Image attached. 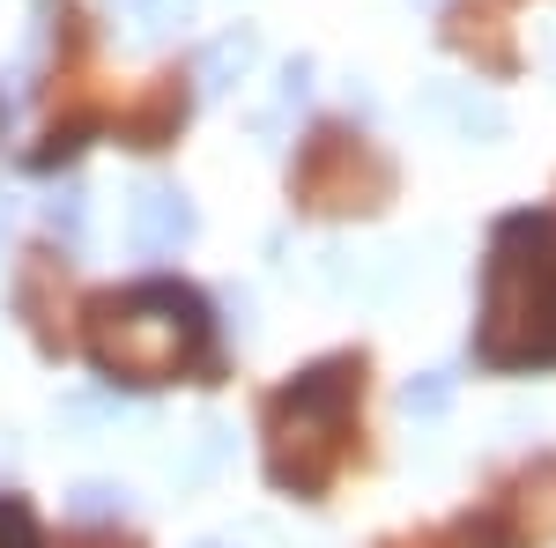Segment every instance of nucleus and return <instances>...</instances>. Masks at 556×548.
Wrapping results in <instances>:
<instances>
[{
	"label": "nucleus",
	"mask_w": 556,
	"mask_h": 548,
	"mask_svg": "<svg viewBox=\"0 0 556 548\" xmlns=\"http://www.w3.org/2000/svg\"><path fill=\"white\" fill-rule=\"evenodd\" d=\"M208 348V304L178 282H149L134 296H104L97 304V327H89V356L97 371L134 385H164L178 379L193 356Z\"/></svg>",
	"instance_id": "nucleus-1"
},
{
	"label": "nucleus",
	"mask_w": 556,
	"mask_h": 548,
	"mask_svg": "<svg viewBox=\"0 0 556 548\" xmlns=\"http://www.w3.org/2000/svg\"><path fill=\"white\" fill-rule=\"evenodd\" d=\"M356 379H364V364L342 356V364L304 371V379L282 393V408H275V453H267V467H275L282 489H319V482H327L334 437H342L349 400H356Z\"/></svg>",
	"instance_id": "nucleus-2"
},
{
	"label": "nucleus",
	"mask_w": 556,
	"mask_h": 548,
	"mask_svg": "<svg viewBox=\"0 0 556 548\" xmlns=\"http://www.w3.org/2000/svg\"><path fill=\"white\" fill-rule=\"evenodd\" d=\"M193 230H201V215L186 201V186H172V178L134 186V208H127L134 253H178V245H193Z\"/></svg>",
	"instance_id": "nucleus-3"
},
{
	"label": "nucleus",
	"mask_w": 556,
	"mask_h": 548,
	"mask_svg": "<svg viewBox=\"0 0 556 548\" xmlns=\"http://www.w3.org/2000/svg\"><path fill=\"white\" fill-rule=\"evenodd\" d=\"M253 67H260V38H253V30H223V38L201 52V67H193V75H201V89H208V97H230V89L245 82Z\"/></svg>",
	"instance_id": "nucleus-4"
},
{
	"label": "nucleus",
	"mask_w": 556,
	"mask_h": 548,
	"mask_svg": "<svg viewBox=\"0 0 556 548\" xmlns=\"http://www.w3.org/2000/svg\"><path fill=\"white\" fill-rule=\"evenodd\" d=\"M304 89H312V67H304V60H290V67H282V89H275V112H260V141H267V149H275L282 119L304 104Z\"/></svg>",
	"instance_id": "nucleus-5"
},
{
	"label": "nucleus",
	"mask_w": 556,
	"mask_h": 548,
	"mask_svg": "<svg viewBox=\"0 0 556 548\" xmlns=\"http://www.w3.org/2000/svg\"><path fill=\"white\" fill-rule=\"evenodd\" d=\"M45 215H52V230L67 238V245H83V230H89V208H83V186H60L52 201H45Z\"/></svg>",
	"instance_id": "nucleus-6"
},
{
	"label": "nucleus",
	"mask_w": 556,
	"mask_h": 548,
	"mask_svg": "<svg viewBox=\"0 0 556 548\" xmlns=\"http://www.w3.org/2000/svg\"><path fill=\"white\" fill-rule=\"evenodd\" d=\"M75 519H127V489H112V482H83V489H75Z\"/></svg>",
	"instance_id": "nucleus-7"
},
{
	"label": "nucleus",
	"mask_w": 556,
	"mask_h": 548,
	"mask_svg": "<svg viewBox=\"0 0 556 548\" xmlns=\"http://www.w3.org/2000/svg\"><path fill=\"white\" fill-rule=\"evenodd\" d=\"M0 548H38V534H30L23 505H0Z\"/></svg>",
	"instance_id": "nucleus-8"
},
{
	"label": "nucleus",
	"mask_w": 556,
	"mask_h": 548,
	"mask_svg": "<svg viewBox=\"0 0 556 548\" xmlns=\"http://www.w3.org/2000/svg\"><path fill=\"white\" fill-rule=\"evenodd\" d=\"M408 408H424V416H438V408H445V379H424V385H408Z\"/></svg>",
	"instance_id": "nucleus-9"
},
{
	"label": "nucleus",
	"mask_w": 556,
	"mask_h": 548,
	"mask_svg": "<svg viewBox=\"0 0 556 548\" xmlns=\"http://www.w3.org/2000/svg\"><path fill=\"white\" fill-rule=\"evenodd\" d=\"M201 548H230V541H201Z\"/></svg>",
	"instance_id": "nucleus-10"
}]
</instances>
